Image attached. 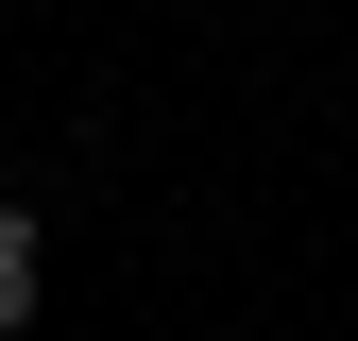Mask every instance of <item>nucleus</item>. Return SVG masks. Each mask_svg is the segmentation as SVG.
<instances>
[{
    "mask_svg": "<svg viewBox=\"0 0 358 341\" xmlns=\"http://www.w3.org/2000/svg\"><path fill=\"white\" fill-rule=\"evenodd\" d=\"M34 256H52V239H34V222H17V205H0V341H17V324H34Z\"/></svg>",
    "mask_w": 358,
    "mask_h": 341,
    "instance_id": "f257e3e1",
    "label": "nucleus"
}]
</instances>
